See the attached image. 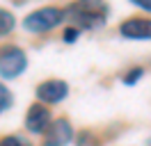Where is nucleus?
Segmentation results:
<instances>
[{
    "label": "nucleus",
    "instance_id": "nucleus-14",
    "mask_svg": "<svg viewBox=\"0 0 151 146\" xmlns=\"http://www.w3.org/2000/svg\"><path fill=\"white\" fill-rule=\"evenodd\" d=\"M147 146H151V137H149V142H147Z\"/></svg>",
    "mask_w": 151,
    "mask_h": 146
},
{
    "label": "nucleus",
    "instance_id": "nucleus-10",
    "mask_svg": "<svg viewBox=\"0 0 151 146\" xmlns=\"http://www.w3.org/2000/svg\"><path fill=\"white\" fill-rule=\"evenodd\" d=\"M142 73H144V69H140V66H137V69H133V71H128V73H126L124 82H126V84H135V82H137V80L142 78Z\"/></svg>",
    "mask_w": 151,
    "mask_h": 146
},
{
    "label": "nucleus",
    "instance_id": "nucleus-6",
    "mask_svg": "<svg viewBox=\"0 0 151 146\" xmlns=\"http://www.w3.org/2000/svg\"><path fill=\"white\" fill-rule=\"evenodd\" d=\"M119 32H122V36L135 39V41L151 39V21L149 18H142V16H133L119 25Z\"/></svg>",
    "mask_w": 151,
    "mask_h": 146
},
{
    "label": "nucleus",
    "instance_id": "nucleus-9",
    "mask_svg": "<svg viewBox=\"0 0 151 146\" xmlns=\"http://www.w3.org/2000/svg\"><path fill=\"white\" fill-rule=\"evenodd\" d=\"M12 103H14V98H12V91L0 82V112L2 110H9L12 107Z\"/></svg>",
    "mask_w": 151,
    "mask_h": 146
},
{
    "label": "nucleus",
    "instance_id": "nucleus-4",
    "mask_svg": "<svg viewBox=\"0 0 151 146\" xmlns=\"http://www.w3.org/2000/svg\"><path fill=\"white\" fill-rule=\"evenodd\" d=\"M53 126V119H50V110L46 105H30L28 114H25V128L35 135H46V130Z\"/></svg>",
    "mask_w": 151,
    "mask_h": 146
},
{
    "label": "nucleus",
    "instance_id": "nucleus-5",
    "mask_svg": "<svg viewBox=\"0 0 151 146\" xmlns=\"http://www.w3.org/2000/svg\"><path fill=\"white\" fill-rule=\"evenodd\" d=\"M71 139H73V128L69 123V119H57L46 130L41 146H66Z\"/></svg>",
    "mask_w": 151,
    "mask_h": 146
},
{
    "label": "nucleus",
    "instance_id": "nucleus-13",
    "mask_svg": "<svg viewBox=\"0 0 151 146\" xmlns=\"http://www.w3.org/2000/svg\"><path fill=\"white\" fill-rule=\"evenodd\" d=\"M131 2H135L137 7H142V9H149V11H151V0H131Z\"/></svg>",
    "mask_w": 151,
    "mask_h": 146
},
{
    "label": "nucleus",
    "instance_id": "nucleus-8",
    "mask_svg": "<svg viewBox=\"0 0 151 146\" xmlns=\"http://www.w3.org/2000/svg\"><path fill=\"white\" fill-rule=\"evenodd\" d=\"M14 25H16L14 14L7 11V9H0V36H2V34H9L12 30H14Z\"/></svg>",
    "mask_w": 151,
    "mask_h": 146
},
{
    "label": "nucleus",
    "instance_id": "nucleus-1",
    "mask_svg": "<svg viewBox=\"0 0 151 146\" xmlns=\"http://www.w3.org/2000/svg\"><path fill=\"white\" fill-rule=\"evenodd\" d=\"M64 16H69L73 21V27H85V30H94V27L103 25L105 16H108V7L103 2H89V0H83V2H76L71 7L64 9Z\"/></svg>",
    "mask_w": 151,
    "mask_h": 146
},
{
    "label": "nucleus",
    "instance_id": "nucleus-2",
    "mask_svg": "<svg viewBox=\"0 0 151 146\" xmlns=\"http://www.w3.org/2000/svg\"><path fill=\"white\" fill-rule=\"evenodd\" d=\"M64 18V9H57V7H41L37 11H32L25 16L23 21V27L30 30V32H48L62 23Z\"/></svg>",
    "mask_w": 151,
    "mask_h": 146
},
{
    "label": "nucleus",
    "instance_id": "nucleus-3",
    "mask_svg": "<svg viewBox=\"0 0 151 146\" xmlns=\"http://www.w3.org/2000/svg\"><path fill=\"white\" fill-rule=\"evenodd\" d=\"M28 57L19 46H2L0 48V75L2 78H16L25 71Z\"/></svg>",
    "mask_w": 151,
    "mask_h": 146
},
{
    "label": "nucleus",
    "instance_id": "nucleus-7",
    "mask_svg": "<svg viewBox=\"0 0 151 146\" xmlns=\"http://www.w3.org/2000/svg\"><path fill=\"white\" fill-rule=\"evenodd\" d=\"M66 94H69V84L64 80H57V78L41 82L37 87V98L41 103H60L66 98Z\"/></svg>",
    "mask_w": 151,
    "mask_h": 146
},
{
    "label": "nucleus",
    "instance_id": "nucleus-11",
    "mask_svg": "<svg viewBox=\"0 0 151 146\" xmlns=\"http://www.w3.org/2000/svg\"><path fill=\"white\" fill-rule=\"evenodd\" d=\"M78 34H80V30H78V27H66L64 30V34H62V39H64L66 44H76V39H78Z\"/></svg>",
    "mask_w": 151,
    "mask_h": 146
},
{
    "label": "nucleus",
    "instance_id": "nucleus-12",
    "mask_svg": "<svg viewBox=\"0 0 151 146\" xmlns=\"http://www.w3.org/2000/svg\"><path fill=\"white\" fill-rule=\"evenodd\" d=\"M0 146H25V142H21L19 137H2Z\"/></svg>",
    "mask_w": 151,
    "mask_h": 146
}]
</instances>
